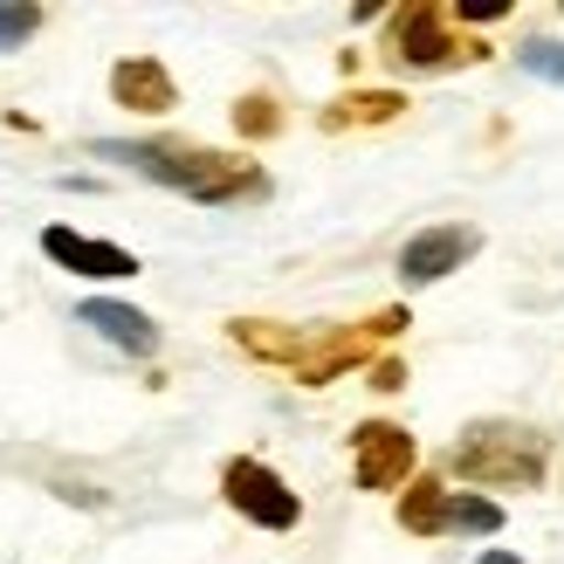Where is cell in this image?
Wrapping results in <instances>:
<instances>
[{"label": "cell", "mask_w": 564, "mask_h": 564, "mask_svg": "<svg viewBox=\"0 0 564 564\" xmlns=\"http://www.w3.org/2000/svg\"><path fill=\"white\" fill-rule=\"evenodd\" d=\"M90 152L145 173L152 186H173V193H186V200H200V207H241V200H262L269 193V173L256 159L207 152V145H173V138H97Z\"/></svg>", "instance_id": "1"}, {"label": "cell", "mask_w": 564, "mask_h": 564, "mask_svg": "<svg viewBox=\"0 0 564 564\" xmlns=\"http://www.w3.org/2000/svg\"><path fill=\"white\" fill-rule=\"evenodd\" d=\"M544 462L551 447L530 427H468V441L455 447V475L475 489H538Z\"/></svg>", "instance_id": "2"}, {"label": "cell", "mask_w": 564, "mask_h": 564, "mask_svg": "<svg viewBox=\"0 0 564 564\" xmlns=\"http://www.w3.org/2000/svg\"><path fill=\"white\" fill-rule=\"evenodd\" d=\"M220 496H228L248 523H262V530H296L303 523V496L256 455H235L228 468H220Z\"/></svg>", "instance_id": "3"}, {"label": "cell", "mask_w": 564, "mask_h": 564, "mask_svg": "<svg viewBox=\"0 0 564 564\" xmlns=\"http://www.w3.org/2000/svg\"><path fill=\"white\" fill-rule=\"evenodd\" d=\"M386 55L400 69H447L462 55H482V48L447 35V8H400L392 14V35H386Z\"/></svg>", "instance_id": "4"}, {"label": "cell", "mask_w": 564, "mask_h": 564, "mask_svg": "<svg viewBox=\"0 0 564 564\" xmlns=\"http://www.w3.org/2000/svg\"><path fill=\"white\" fill-rule=\"evenodd\" d=\"M420 462V447L406 427H392V420H365V427L351 434V475L358 489H400L406 475Z\"/></svg>", "instance_id": "5"}, {"label": "cell", "mask_w": 564, "mask_h": 564, "mask_svg": "<svg viewBox=\"0 0 564 564\" xmlns=\"http://www.w3.org/2000/svg\"><path fill=\"white\" fill-rule=\"evenodd\" d=\"M475 248H482V228H427V235H413L406 248H400V282H413V290H427V282H441V275H455Z\"/></svg>", "instance_id": "6"}, {"label": "cell", "mask_w": 564, "mask_h": 564, "mask_svg": "<svg viewBox=\"0 0 564 564\" xmlns=\"http://www.w3.org/2000/svg\"><path fill=\"white\" fill-rule=\"evenodd\" d=\"M42 256L55 269H69V275H90V282H124L138 275V256L118 241H90V235H76V228H42Z\"/></svg>", "instance_id": "7"}, {"label": "cell", "mask_w": 564, "mask_h": 564, "mask_svg": "<svg viewBox=\"0 0 564 564\" xmlns=\"http://www.w3.org/2000/svg\"><path fill=\"white\" fill-rule=\"evenodd\" d=\"M76 324H90L97 337H110L118 351H131V358H152L159 351V324L145 317V310H131V303H110V296H90L76 310Z\"/></svg>", "instance_id": "8"}, {"label": "cell", "mask_w": 564, "mask_h": 564, "mask_svg": "<svg viewBox=\"0 0 564 564\" xmlns=\"http://www.w3.org/2000/svg\"><path fill=\"white\" fill-rule=\"evenodd\" d=\"M110 97H118L124 110H173V76H165V63H152V55H131V63L110 69Z\"/></svg>", "instance_id": "9"}, {"label": "cell", "mask_w": 564, "mask_h": 564, "mask_svg": "<svg viewBox=\"0 0 564 564\" xmlns=\"http://www.w3.org/2000/svg\"><path fill=\"white\" fill-rule=\"evenodd\" d=\"M441 530H468V538H496L502 530V502H489V496H455L447 489V517H441Z\"/></svg>", "instance_id": "10"}, {"label": "cell", "mask_w": 564, "mask_h": 564, "mask_svg": "<svg viewBox=\"0 0 564 564\" xmlns=\"http://www.w3.org/2000/svg\"><path fill=\"white\" fill-rule=\"evenodd\" d=\"M441 517H447V489L441 482H413L406 502H400V523L413 538H441Z\"/></svg>", "instance_id": "11"}, {"label": "cell", "mask_w": 564, "mask_h": 564, "mask_svg": "<svg viewBox=\"0 0 564 564\" xmlns=\"http://www.w3.org/2000/svg\"><path fill=\"white\" fill-rule=\"evenodd\" d=\"M386 118H400V97L392 90H365V97H345L337 110H324V124H386Z\"/></svg>", "instance_id": "12"}, {"label": "cell", "mask_w": 564, "mask_h": 564, "mask_svg": "<svg viewBox=\"0 0 564 564\" xmlns=\"http://www.w3.org/2000/svg\"><path fill=\"white\" fill-rule=\"evenodd\" d=\"M517 63H523V76H538V83H564V42H523Z\"/></svg>", "instance_id": "13"}, {"label": "cell", "mask_w": 564, "mask_h": 564, "mask_svg": "<svg viewBox=\"0 0 564 564\" xmlns=\"http://www.w3.org/2000/svg\"><path fill=\"white\" fill-rule=\"evenodd\" d=\"M42 28V8H0V48H21Z\"/></svg>", "instance_id": "14"}, {"label": "cell", "mask_w": 564, "mask_h": 564, "mask_svg": "<svg viewBox=\"0 0 564 564\" xmlns=\"http://www.w3.org/2000/svg\"><path fill=\"white\" fill-rule=\"evenodd\" d=\"M235 124H241L248 138H269L282 118H275V104H269V97H248V104H235Z\"/></svg>", "instance_id": "15"}, {"label": "cell", "mask_w": 564, "mask_h": 564, "mask_svg": "<svg viewBox=\"0 0 564 564\" xmlns=\"http://www.w3.org/2000/svg\"><path fill=\"white\" fill-rule=\"evenodd\" d=\"M372 386H379V392H400V386H406V365H400V358H379V365H372Z\"/></svg>", "instance_id": "16"}, {"label": "cell", "mask_w": 564, "mask_h": 564, "mask_svg": "<svg viewBox=\"0 0 564 564\" xmlns=\"http://www.w3.org/2000/svg\"><path fill=\"white\" fill-rule=\"evenodd\" d=\"M475 564H523V557H517V551H482Z\"/></svg>", "instance_id": "17"}]
</instances>
